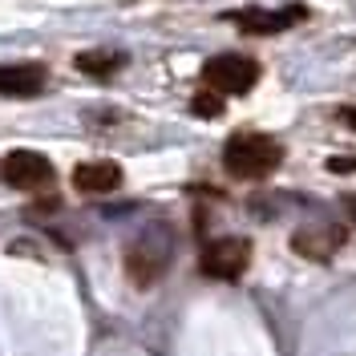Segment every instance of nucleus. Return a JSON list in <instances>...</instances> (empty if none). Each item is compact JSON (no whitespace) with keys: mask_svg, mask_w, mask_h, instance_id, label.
<instances>
[{"mask_svg":"<svg viewBox=\"0 0 356 356\" xmlns=\"http://www.w3.org/2000/svg\"><path fill=\"white\" fill-rule=\"evenodd\" d=\"M284 158V146L267 134H235L222 146V166L231 178H267Z\"/></svg>","mask_w":356,"mask_h":356,"instance_id":"f257e3e1","label":"nucleus"},{"mask_svg":"<svg viewBox=\"0 0 356 356\" xmlns=\"http://www.w3.org/2000/svg\"><path fill=\"white\" fill-rule=\"evenodd\" d=\"M202 81L219 97H243L259 81V65L243 53H219V57H211L202 65Z\"/></svg>","mask_w":356,"mask_h":356,"instance_id":"f03ea898","label":"nucleus"},{"mask_svg":"<svg viewBox=\"0 0 356 356\" xmlns=\"http://www.w3.org/2000/svg\"><path fill=\"white\" fill-rule=\"evenodd\" d=\"M251 264V243L239 239V235H227V239H215V243L202 247L199 255V267L202 275L211 280H239Z\"/></svg>","mask_w":356,"mask_h":356,"instance_id":"7ed1b4c3","label":"nucleus"},{"mask_svg":"<svg viewBox=\"0 0 356 356\" xmlns=\"http://www.w3.org/2000/svg\"><path fill=\"white\" fill-rule=\"evenodd\" d=\"M0 175L17 191H41V186L53 182V162L44 154H37V150H13L0 162Z\"/></svg>","mask_w":356,"mask_h":356,"instance_id":"20e7f679","label":"nucleus"},{"mask_svg":"<svg viewBox=\"0 0 356 356\" xmlns=\"http://www.w3.org/2000/svg\"><path fill=\"white\" fill-rule=\"evenodd\" d=\"M344 243V227L340 222H308V227H300L296 235H291V251L296 255H304V259H316V264H324V259H332V251H340Z\"/></svg>","mask_w":356,"mask_h":356,"instance_id":"39448f33","label":"nucleus"},{"mask_svg":"<svg viewBox=\"0 0 356 356\" xmlns=\"http://www.w3.org/2000/svg\"><path fill=\"white\" fill-rule=\"evenodd\" d=\"M308 13L300 8V4H291V8H275V13H264V8H243V13H235V24L243 29V33H255V37H267V33H284L288 24L304 21Z\"/></svg>","mask_w":356,"mask_h":356,"instance_id":"423d86ee","label":"nucleus"},{"mask_svg":"<svg viewBox=\"0 0 356 356\" xmlns=\"http://www.w3.org/2000/svg\"><path fill=\"white\" fill-rule=\"evenodd\" d=\"M44 65H0V97H37L44 93Z\"/></svg>","mask_w":356,"mask_h":356,"instance_id":"0eeeda50","label":"nucleus"},{"mask_svg":"<svg viewBox=\"0 0 356 356\" xmlns=\"http://www.w3.org/2000/svg\"><path fill=\"white\" fill-rule=\"evenodd\" d=\"M73 186L81 195H113L122 186V166L118 162H81L73 170Z\"/></svg>","mask_w":356,"mask_h":356,"instance_id":"6e6552de","label":"nucleus"},{"mask_svg":"<svg viewBox=\"0 0 356 356\" xmlns=\"http://www.w3.org/2000/svg\"><path fill=\"white\" fill-rule=\"evenodd\" d=\"M162 267H166V251H158L150 243H134L126 251V271H130V280L138 288H150L158 275H162Z\"/></svg>","mask_w":356,"mask_h":356,"instance_id":"1a4fd4ad","label":"nucleus"},{"mask_svg":"<svg viewBox=\"0 0 356 356\" xmlns=\"http://www.w3.org/2000/svg\"><path fill=\"white\" fill-rule=\"evenodd\" d=\"M73 65L81 69V73H89V77H110L113 69H122V57H118V53H102V49H93V53H77Z\"/></svg>","mask_w":356,"mask_h":356,"instance_id":"9d476101","label":"nucleus"},{"mask_svg":"<svg viewBox=\"0 0 356 356\" xmlns=\"http://www.w3.org/2000/svg\"><path fill=\"white\" fill-rule=\"evenodd\" d=\"M191 110L199 113V118H219L222 113V97L219 93H211V89H199V93L191 97Z\"/></svg>","mask_w":356,"mask_h":356,"instance_id":"9b49d317","label":"nucleus"},{"mask_svg":"<svg viewBox=\"0 0 356 356\" xmlns=\"http://www.w3.org/2000/svg\"><path fill=\"white\" fill-rule=\"evenodd\" d=\"M324 166H328L332 175H353V170H356V158H328Z\"/></svg>","mask_w":356,"mask_h":356,"instance_id":"f8f14e48","label":"nucleus"},{"mask_svg":"<svg viewBox=\"0 0 356 356\" xmlns=\"http://www.w3.org/2000/svg\"><path fill=\"white\" fill-rule=\"evenodd\" d=\"M340 118L348 122V130H356V106H344V110H340Z\"/></svg>","mask_w":356,"mask_h":356,"instance_id":"ddd939ff","label":"nucleus"},{"mask_svg":"<svg viewBox=\"0 0 356 356\" xmlns=\"http://www.w3.org/2000/svg\"><path fill=\"white\" fill-rule=\"evenodd\" d=\"M348 215L356 219V195H348Z\"/></svg>","mask_w":356,"mask_h":356,"instance_id":"4468645a","label":"nucleus"}]
</instances>
